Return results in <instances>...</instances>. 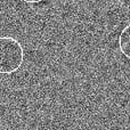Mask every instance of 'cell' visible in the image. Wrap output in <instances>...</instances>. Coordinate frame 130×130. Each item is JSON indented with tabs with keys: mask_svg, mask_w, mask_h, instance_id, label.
<instances>
[{
	"mask_svg": "<svg viewBox=\"0 0 130 130\" xmlns=\"http://www.w3.org/2000/svg\"><path fill=\"white\" fill-rule=\"evenodd\" d=\"M24 63V49L13 37H0V74H11Z\"/></svg>",
	"mask_w": 130,
	"mask_h": 130,
	"instance_id": "obj_1",
	"label": "cell"
},
{
	"mask_svg": "<svg viewBox=\"0 0 130 130\" xmlns=\"http://www.w3.org/2000/svg\"><path fill=\"white\" fill-rule=\"evenodd\" d=\"M119 48L123 56L130 59V24L127 25L119 36Z\"/></svg>",
	"mask_w": 130,
	"mask_h": 130,
	"instance_id": "obj_2",
	"label": "cell"
},
{
	"mask_svg": "<svg viewBox=\"0 0 130 130\" xmlns=\"http://www.w3.org/2000/svg\"><path fill=\"white\" fill-rule=\"evenodd\" d=\"M22 1L26 2V4H39V2L43 1V0H22Z\"/></svg>",
	"mask_w": 130,
	"mask_h": 130,
	"instance_id": "obj_3",
	"label": "cell"
}]
</instances>
